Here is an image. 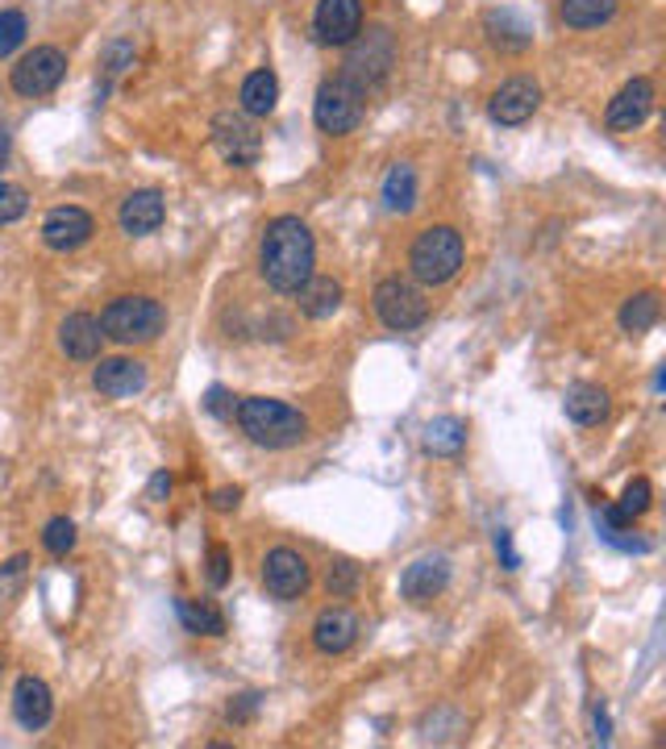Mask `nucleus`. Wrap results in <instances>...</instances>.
Instances as JSON below:
<instances>
[{"label":"nucleus","mask_w":666,"mask_h":749,"mask_svg":"<svg viewBox=\"0 0 666 749\" xmlns=\"http://www.w3.org/2000/svg\"><path fill=\"white\" fill-rule=\"evenodd\" d=\"M258 267H263L267 288L291 296V291L312 275V267H317V242H312V229H308L300 217H291V213L275 217V222L263 229Z\"/></svg>","instance_id":"f257e3e1"},{"label":"nucleus","mask_w":666,"mask_h":749,"mask_svg":"<svg viewBox=\"0 0 666 749\" xmlns=\"http://www.w3.org/2000/svg\"><path fill=\"white\" fill-rule=\"evenodd\" d=\"M238 429L263 450H288L308 438V421L300 409H291L275 396H246L238 404Z\"/></svg>","instance_id":"f03ea898"},{"label":"nucleus","mask_w":666,"mask_h":749,"mask_svg":"<svg viewBox=\"0 0 666 749\" xmlns=\"http://www.w3.org/2000/svg\"><path fill=\"white\" fill-rule=\"evenodd\" d=\"M462 258H467V246H462V234L454 225H429L417 234L409 250V271L417 284L426 288H442L459 275Z\"/></svg>","instance_id":"7ed1b4c3"},{"label":"nucleus","mask_w":666,"mask_h":749,"mask_svg":"<svg viewBox=\"0 0 666 749\" xmlns=\"http://www.w3.org/2000/svg\"><path fill=\"white\" fill-rule=\"evenodd\" d=\"M101 329L104 338L121 341V346H146L167 329V308L154 296H117L101 312Z\"/></svg>","instance_id":"20e7f679"},{"label":"nucleus","mask_w":666,"mask_h":749,"mask_svg":"<svg viewBox=\"0 0 666 749\" xmlns=\"http://www.w3.org/2000/svg\"><path fill=\"white\" fill-rule=\"evenodd\" d=\"M367 117V92L355 88L346 75H329L321 80L317 88V101H312V121H317V130L321 134H355Z\"/></svg>","instance_id":"39448f33"},{"label":"nucleus","mask_w":666,"mask_h":749,"mask_svg":"<svg viewBox=\"0 0 666 749\" xmlns=\"http://www.w3.org/2000/svg\"><path fill=\"white\" fill-rule=\"evenodd\" d=\"M396 63V42L388 34V25H371L367 34L359 30V38L350 42V51H346V63L338 75H346L355 88H362L367 96L376 92L383 80H388V71Z\"/></svg>","instance_id":"423d86ee"},{"label":"nucleus","mask_w":666,"mask_h":749,"mask_svg":"<svg viewBox=\"0 0 666 749\" xmlns=\"http://www.w3.org/2000/svg\"><path fill=\"white\" fill-rule=\"evenodd\" d=\"M371 305H376L379 321L388 325V329H396V334H409V329H417V325H426V317H429L426 291L417 288L412 279H400V275L379 279Z\"/></svg>","instance_id":"0eeeda50"},{"label":"nucleus","mask_w":666,"mask_h":749,"mask_svg":"<svg viewBox=\"0 0 666 749\" xmlns=\"http://www.w3.org/2000/svg\"><path fill=\"white\" fill-rule=\"evenodd\" d=\"M68 75V54L59 47H34L30 54H21L18 68L9 71V84L18 96H47L63 84Z\"/></svg>","instance_id":"6e6552de"},{"label":"nucleus","mask_w":666,"mask_h":749,"mask_svg":"<svg viewBox=\"0 0 666 749\" xmlns=\"http://www.w3.org/2000/svg\"><path fill=\"white\" fill-rule=\"evenodd\" d=\"M213 146H217V154L229 167H255L258 154H263V137H258L255 121L246 113L225 109V113L213 117Z\"/></svg>","instance_id":"1a4fd4ad"},{"label":"nucleus","mask_w":666,"mask_h":749,"mask_svg":"<svg viewBox=\"0 0 666 749\" xmlns=\"http://www.w3.org/2000/svg\"><path fill=\"white\" fill-rule=\"evenodd\" d=\"M542 109V84L530 80V75H513L492 92L488 101V117L495 125H525Z\"/></svg>","instance_id":"9d476101"},{"label":"nucleus","mask_w":666,"mask_h":749,"mask_svg":"<svg viewBox=\"0 0 666 749\" xmlns=\"http://www.w3.org/2000/svg\"><path fill=\"white\" fill-rule=\"evenodd\" d=\"M362 30V0H317L312 34L321 47H350Z\"/></svg>","instance_id":"9b49d317"},{"label":"nucleus","mask_w":666,"mask_h":749,"mask_svg":"<svg viewBox=\"0 0 666 749\" xmlns=\"http://www.w3.org/2000/svg\"><path fill=\"white\" fill-rule=\"evenodd\" d=\"M308 562L288 550V545H275L271 554L263 558V587H267V596L275 599H300L308 592Z\"/></svg>","instance_id":"f8f14e48"},{"label":"nucleus","mask_w":666,"mask_h":749,"mask_svg":"<svg viewBox=\"0 0 666 749\" xmlns=\"http://www.w3.org/2000/svg\"><path fill=\"white\" fill-rule=\"evenodd\" d=\"M96 234V222H92V213L80 205H59L47 213V222H42V242L59 250V255H71V250H80L88 246Z\"/></svg>","instance_id":"ddd939ff"},{"label":"nucleus","mask_w":666,"mask_h":749,"mask_svg":"<svg viewBox=\"0 0 666 749\" xmlns=\"http://www.w3.org/2000/svg\"><path fill=\"white\" fill-rule=\"evenodd\" d=\"M649 113H654V84H649L646 75H637V80H629V84L608 101L604 121H608V130H616V134H633L637 125H646Z\"/></svg>","instance_id":"4468645a"},{"label":"nucleus","mask_w":666,"mask_h":749,"mask_svg":"<svg viewBox=\"0 0 666 749\" xmlns=\"http://www.w3.org/2000/svg\"><path fill=\"white\" fill-rule=\"evenodd\" d=\"M450 583V558L445 554H421L404 566L400 575V596L409 604H429L433 596H442Z\"/></svg>","instance_id":"2eb2a0df"},{"label":"nucleus","mask_w":666,"mask_h":749,"mask_svg":"<svg viewBox=\"0 0 666 749\" xmlns=\"http://www.w3.org/2000/svg\"><path fill=\"white\" fill-rule=\"evenodd\" d=\"M146 383H151V371L137 358H101V367L92 371V388L109 400H130L146 392Z\"/></svg>","instance_id":"dca6fc26"},{"label":"nucleus","mask_w":666,"mask_h":749,"mask_svg":"<svg viewBox=\"0 0 666 749\" xmlns=\"http://www.w3.org/2000/svg\"><path fill=\"white\" fill-rule=\"evenodd\" d=\"M13 716L25 732H42L54 716V696L51 687L38 679V675H21L13 687Z\"/></svg>","instance_id":"f3484780"},{"label":"nucleus","mask_w":666,"mask_h":749,"mask_svg":"<svg viewBox=\"0 0 666 749\" xmlns=\"http://www.w3.org/2000/svg\"><path fill=\"white\" fill-rule=\"evenodd\" d=\"M163 217H167V205H163V192H154V187H137V192H130V196L121 201V213H117L121 229H125L130 238H146V234H154V229L163 225Z\"/></svg>","instance_id":"a211bd4d"},{"label":"nucleus","mask_w":666,"mask_h":749,"mask_svg":"<svg viewBox=\"0 0 666 749\" xmlns=\"http://www.w3.org/2000/svg\"><path fill=\"white\" fill-rule=\"evenodd\" d=\"M104 346V329L92 312H71L68 321L59 325V350L75 362H96Z\"/></svg>","instance_id":"6ab92c4d"},{"label":"nucleus","mask_w":666,"mask_h":749,"mask_svg":"<svg viewBox=\"0 0 666 749\" xmlns=\"http://www.w3.org/2000/svg\"><path fill=\"white\" fill-rule=\"evenodd\" d=\"M483 34H488L495 51L504 54H521L533 47V25L516 9H488L483 13Z\"/></svg>","instance_id":"aec40b11"},{"label":"nucleus","mask_w":666,"mask_h":749,"mask_svg":"<svg viewBox=\"0 0 666 749\" xmlns=\"http://www.w3.org/2000/svg\"><path fill=\"white\" fill-rule=\"evenodd\" d=\"M359 616L350 608H325L317 620H312V646L321 654H346V649L359 642Z\"/></svg>","instance_id":"412c9836"},{"label":"nucleus","mask_w":666,"mask_h":749,"mask_svg":"<svg viewBox=\"0 0 666 749\" xmlns=\"http://www.w3.org/2000/svg\"><path fill=\"white\" fill-rule=\"evenodd\" d=\"M291 296H300V312L312 317V321H325V317H334L342 308V284L329 279V275H308Z\"/></svg>","instance_id":"4be33fe9"},{"label":"nucleus","mask_w":666,"mask_h":749,"mask_svg":"<svg viewBox=\"0 0 666 749\" xmlns=\"http://www.w3.org/2000/svg\"><path fill=\"white\" fill-rule=\"evenodd\" d=\"M563 409H566V417H571L575 425L592 429V425H600V421H608L613 400H608V392H604L600 383H575V388L566 392Z\"/></svg>","instance_id":"5701e85b"},{"label":"nucleus","mask_w":666,"mask_h":749,"mask_svg":"<svg viewBox=\"0 0 666 749\" xmlns=\"http://www.w3.org/2000/svg\"><path fill=\"white\" fill-rule=\"evenodd\" d=\"M238 104L246 117H271L275 104H279V80H275V71H250L246 80H242V92H238Z\"/></svg>","instance_id":"b1692460"},{"label":"nucleus","mask_w":666,"mask_h":749,"mask_svg":"<svg viewBox=\"0 0 666 749\" xmlns=\"http://www.w3.org/2000/svg\"><path fill=\"white\" fill-rule=\"evenodd\" d=\"M426 450L438 459H459L467 450V421L459 417H433L426 425Z\"/></svg>","instance_id":"393cba45"},{"label":"nucleus","mask_w":666,"mask_h":749,"mask_svg":"<svg viewBox=\"0 0 666 749\" xmlns=\"http://www.w3.org/2000/svg\"><path fill=\"white\" fill-rule=\"evenodd\" d=\"M175 613H180V620H184V629L196 633V637H222L225 633V616L217 604H208V599H188L180 596V604H175Z\"/></svg>","instance_id":"a878e982"},{"label":"nucleus","mask_w":666,"mask_h":749,"mask_svg":"<svg viewBox=\"0 0 666 749\" xmlns=\"http://www.w3.org/2000/svg\"><path fill=\"white\" fill-rule=\"evenodd\" d=\"M383 205H388V213H412L417 208V171L409 163H396L383 175Z\"/></svg>","instance_id":"bb28decb"},{"label":"nucleus","mask_w":666,"mask_h":749,"mask_svg":"<svg viewBox=\"0 0 666 749\" xmlns=\"http://www.w3.org/2000/svg\"><path fill=\"white\" fill-rule=\"evenodd\" d=\"M559 13L571 30H596V25L616 18V0H563Z\"/></svg>","instance_id":"cd10ccee"},{"label":"nucleus","mask_w":666,"mask_h":749,"mask_svg":"<svg viewBox=\"0 0 666 749\" xmlns=\"http://www.w3.org/2000/svg\"><path fill=\"white\" fill-rule=\"evenodd\" d=\"M658 317H663L658 291H637V296H629L625 308H621V329H625V334H646V329L658 325Z\"/></svg>","instance_id":"c85d7f7f"},{"label":"nucleus","mask_w":666,"mask_h":749,"mask_svg":"<svg viewBox=\"0 0 666 749\" xmlns=\"http://www.w3.org/2000/svg\"><path fill=\"white\" fill-rule=\"evenodd\" d=\"M359 583H362V566L359 562H334L329 566V575H325V587H329V596L334 599H350L355 592H359Z\"/></svg>","instance_id":"c756f323"},{"label":"nucleus","mask_w":666,"mask_h":749,"mask_svg":"<svg viewBox=\"0 0 666 749\" xmlns=\"http://www.w3.org/2000/svg\"><path fill=\"white\" fill-rule=\"evenodd\" d=\"M649 504H654V488H649V479H633L629 488H625V495L616 500L613 509L621 512V516H625V521L633 525L637 516H646Z\"/></svg>","instance_id":"7c9ffc66"},{"label":"nucleus","mask_w":666,"mask_h":749,"mask_svg":"<svg viewBox=\"0 0 666 749\" xmlns=\"http://www.w3.org/2000/svg\"><path fill=\"white\" fill-rule=\"evenodd\" d=\"M25 34H30V21H25L21 9H0V59H9L18 51Z\"/></svg>","instance_id":"2f4dec72"},{"label":"nucleus","mask_w":666,"mask_h":749,"mask_svg":"<svg viewBox=\"0 0 666 749\" xmlns=\"http://www.w3.org/2000/svg\"><path fill=\"white\" fill-rule=\"evenodd\" d=\"M30 213V192L13 179H0V225H13Z\"/></svg>","instance_id":"473e14b6"},{"label":"nucleus","mask_w":666,"mask_h":749,"mask_svg":"<svg viewBox=\"0 0 666 749\" xmlns=\"http://www.w3.org/2000/svg\"><path fill=\"white\" fill-rule=\"evenodd\" d=\"M42 545L51 550L54 558L71 554V550H75V525H71L68 516H54L51 525H47V533H42Z\"/></svg>","instance_id":"72a5a7b5"},{"label":"nucleus","mask_w":666,"mask_h":749,"mask_svg":"<svg viewBox=\"0 0 666 749\" xmlns=\"http://www.w3.org/2000/svg\"><path fill=\"white\" fill-rule=\"evenodd\" d=\"M125 68H134V42L117 38V42L104 47V71H109V75H121Z\"/></svg>","instance_id":"f704fd0d"},{"label":"nucleus","mask_w":666,"mask_h":749,"mask_svg":"<svg viewBox=\"0 0 666 749\" xmlns=\"http://www.w3.org/2000/svg\"><path fill=\"white\" fill-rule=\"evenodd\" d=\"M229 545H213V550H208V587H217V592H222L225 583H229V575H234V571H229Z\"/></svg>","instance_id":"c9c22d12"},{"label":"nucleus","mask_w":666,"mask_h":749,"mask_svg":"<svg viewBox=\"0 0 666 749\" xmlns=\"http://www.w3.org/2000/svg\"><path fill=\"white\" fill-rule=\"evenodd\" d=\"M205 409L213 412V417H222V421H229V417L238 412V404H234V396L225 392V388H208V392H205Z\"/></svg>","instance_id":"e433bc0d"},{"label":"nucleus","mask_w":666,"mask_h":749,"mask_svg":"<svg viewBox=\"0 0 666 749\" xmlns=\"http://www.w3.org/2000/svg\"><path fill=\"white\" fill-rule=\"evenodd\" d=\"M255 712H258V696H238L229 704V720H234V725H246Z\"/></svg>","instance_id":"4c0bfd02"},{"label":"nucleus","mask_w":666,"mask_h":749,"mask_svg":"<svg viewBox=\"0 0 666 749\" xmlns=\"http://www.w3.org/2000/svg\"><path fill=\"white\" fill-rule=\"evenodd\" d=\"M495 550H500V558H504L509 571L521 566V558H516V550H513V533H509V529H500V533H495Z\"/></svg>","instance_id":"58836bf2"},{"label":"nucleus","mask_w":666,"mask_h":749,"mask_svg":"<svg viewBox=\"0 0 666 749\" xmlns=\"http://www.w3.org/2000/svg\"><path fill=\"white\" fill-rule=\"evenodd\" d=\"M242 504V488H222V492L213 495V509L217 512H229V509H238Z\"/></svg>","instance_id":"ea45409f"},{"label":"nucleus","mask_w":666,"mask_h":749,"mask_svg":"<svg viewBox=\"0 0 666 749\" xmlns=\"http://www.w3.org/2000/svg\"><path fill=\"white\" fill-rule=\"evenodd\" d=\"M167 492H172V475H167V471H158V475L151 479V492L146 495H151V500H163Z\"/></svg>","instance_id":"a19ab883"},{"label":"nucleus","mask_w":666,"mask_h":749,"mask_svg":"<svg viewBox=\"0 0 666 749\" xmlns=\"http://www.w3.org/2000/svg\"><path fill=\"white\" fill-rule=\"evenodd\" d=\"M25 566H30V558H25V554H18L13 562H4V566H0V579H13V575H21Z\"/></svg>","instance_id":"79ce46f5"},{"label":"nucleus","mask_w":666,"mask_h":749,"mask_svg":"<svg viewBox=\"0 0 666 749\" xmlns=\"http://www.w3.org/2000/svg\"><path fill=\"white\" fill-rule=\"evenodd\" d=\"M596 737L608 741V712H600V708H596Z\"/></svg>","instance_id":"37998d69"},{"label":"nucleus","mask_w":666,"mask_h":749,"mask_svg":"<svg viewBox=\"0 0 666 749\" xmlns=\"http://www.w3.org/2000/svg\"><path fill=\"white\" fill-rule=\"evenodd\" d=\"M4 158H9V134H4V125H0V167H4Z\"/></svg>","instance_id":"c03bdc74"}]
</instances>
